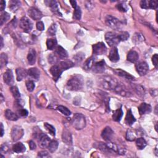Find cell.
Segmentation results:
<instances>
[{
  "instance_id": "1",
  "label": "cell",
  "mask_w": 158,
  "mask_h": 158,
  "mask_svg": "<svg viewBox=\"0 0 158 158\" xmlns=\"http://www.w3.org/2000/svg\"><path fill=\"white\" fill-rule=\"evenodd\" d=\"M98 81L100 86L108 90H114L119 83L118 80L109 75L101 76L98 78Z\"/></svg>"
},
{
  "instance_id": "2",
  "label": "cell",
  "mask_w": 158,
  "mask_h": 158,
  "mask_svg": "<svg viewBox=\"0 0 158 158\" xmlns=\"http://www.w3.org/2000/svg\"><path fill=\"white\" fill-rule=\"evenodd\" d=\"M84 85V79L82 76L76 74L73 75L68 81L67 88L70 91H78L82 88Z\"/></svg>"
},
{
  "instance_id": "3",
  "label": "cell",
  "mask_w": 158,
  "mask_h": 158,
  "mask_svg": "<svg viewBox=\"0 0 158 158\" xmlns=\"http://www.w3.org/2000/svg\"><path fill=\"white\" fill-rule=\"evenodd\" d=\"M71 123L75 129L81 130L84 129L86 126V119L85 116L79 113L75 114Z\"/></svg>"
},
{
  "instance_id": "4",
  "label": "cell",
  "mask_w": 158,
  "mask_h": 158,
  "mask_svg": "<svg viewBox=\"0 0 158 158\" xmlns=\"http://www.w3.org/2000/svg\"><path fill=\"white\" fill-rule=\"evenodd\" d=\"M105 40L110 47H116L120 42L121 39L120 37V34L116 33L115 32H109L106 33L105 35Z\"/></svg>"
},
{
  "instance_id": "5",
  "label": "cell",
  "mask_w": 158,
  "mask_h": 158,
  "mask_svg": "<svg viewBox=\"0 0 158 158\" xmlns=\"http://www.w3.org/2000/svg\"><path fill=\"white\" fill-rule=\"evenodd\" d=\"M106 23L108 26L116 30H120L123 26V24L120 22L119 19L111 16L108 15L106 17Z\"/></svg>"
},
{
  "instance_id": "6",
  "label": "cell",
  "mask_w": 158,
  "mask_h": 158,
  "mask_svg": "<svg viewBox=\"0 0 158 158\" xmlns=\"http://www.w3.org/2000/svg\"><path fill=\"white\" fill-rule=\"evenodd\" d=\"M114 91L118 95H119L122 96H124V97H130L132 95V93L130 90L123 84L120 83L119 81Z\"/></svg>"
},
{
  "instance_id": "7",
  "label": "cell",
  "mask_w": 158,
  "mask_h": 158,
  "mask_svg": "<svg viewBox=\"0 0 158 158\" xmlns=\"http://www.w3.org/2000/svg\"><path fill=\"white\" fill-rule=\"evenodd\" d=\"M19 26L24 32L28 33L32 30L33 28V24L29 18L24 17L20 20Z\"/></svg>"
},
{
  "instance_id": "8",
  "label": "cell",
  "mask_w": 158,
  "mask_h": 158,
  "mask_svg": "<svg viewBox=\"0 0 158 158\" xmlns=\"http://www.w3.org/2000/svg\"><path fill=\"white\" fill-rule=\"evenodd\" d=\"M24 130L22 127L16 125L14 126L11 130V138L14 141H16L20 139L24 135Z\"/></svg>"
},
{
  "instance_id": "9",
  "label": "cell",
  "mask_w": 158,
  "mask_h": 158,
  "mask_svg": "<svg viewBox=\"0 0 158 158\" xmlns=\"http://www.w3.org/2000/svg\"><path fill=\"white\" fill-rule=\"evenodd\" d=\"M93 52L95 55H103L107 52V48L103 42H100L93 45Z\"/></svg>"
},
{
  "instance_id": "10",
  "label": "cell",
  "mask_w": 158,
  "mask_h": 158,
  "mask_svg": "<svg viewBox=\"0 0 158 158\" xmlns=\"http://www.w3.org/2000/svg\"><path fill=\"white\" fill-rule=\"evenodd\" d=\"M135 68L137 72L139 73L140 76L145 75L149 70L148 65L146 62H144V61L137 63L135 65Z\"/></svg>"
},
{
  "instance_id": "11",
  "label": "cell",
  "mask_w": 158,
  "mask_h": 158,
  "mask_svg": "<svg viewBox=\"0 0 158 158\" xmlns=\"http://www.w3.org/2000/svg\"><path fill=\"white\" fill-rule=\"evenodd\" d=\"M50 72L52 74L53 77L55 81H57L61 77L63 72V69L61 68L59 64L54 65L50 69Z\"/></svg>"
},
{
  "instance_id": "12",
  "label": "cell",
  "mask_w": 158,
  "mask_h": 158,
  "mask_svg": "<svg viewBox=\"0 0 158 158\" xmlns=\"http://www.w3.org/2000/svg\"><path fill=\"white\" fill-rule=\"evenodd\" d=\"M49 136L44 134H40L39 135V138H38V143L39 145L41 148H48V146L51 142Z\"/></svg>"
},
{
  "instance_id": "13",
  "label": "cell",
  "mask_w": 158,
  "mask_h": 158,
  "mask_svg": "<svg viewBox=\"0 0 158 158\" xmlns=\"http://www.w3.org/2000/svg\"><path fill=\"white\" fill-rule=\"evenodd\" d=\"M29 16L35 20H40L43 17V14L40 10L35 8H30L28 11Z\"/></svg>"
},
{
  "instance_id": "14",
  "label": "cell",
  "mask_w": 158,
  "mask_h": 158,
  "mask_svg": "<svg viewBox=\"0 0 158 158\" xmlns=\"http://www.w3.org/2000/svg\"><path fill=\"white\" fill-rule=\"evenodd\" d=\"M4 81L8 85H13L14 84V76L12 70L11 69H8L3 75Z\"/></svg>"
},
{
  "instance_id": "15",
  "label": "cell",
  "mask_w": 158,
  "mask_h": 158,
  "mask_svg": "<svg viewBox=\"0 0 158 158\" xmlns=\"http://www.w3.org/2000/svg\"><path fill=\"white\" fill-rule=\"evenodd\" d=\"M114 135V132L109 127H106L103 130L101 134V136L105 141H110L113 139Z\"/></svg>"
},
{
  "instance_id": "16",
  "label": "cell",
  "mask_w": 158,
  "mask_h": 158,
  "mask_svg": "<svg viewBox=\"0 0 158 158\" xmlns=\"http://www.w3.org/2000/svg\"><path fill=\"white\" fill-rule=\"evenodd\" d=\"M114 72L120 77L124 78L127 80H130V81H132L135 80V77L134 76L131 75L130 74H129L128 72H125V71L120 69H114L113 70Z\"/></svg>"
},
{
  "instance_id": "17",
  "label": "cell",
  "mask_w": 158,
  "mask_h": 158,
  "mask_svg": "<svg viewBox=\"0 0 158 158\" xmlns=\"http://www.w3.org/2000/svg\"><path fill=\"white\" fill-rule=\"evenodd\" d=\"M106 69V63L104 60H102L100 62L95 63L92 68L93 71L95 73H103Z\"/></svg>"
},
{
  "instance_id": "18",
  "label": "cell",
  "mask_w": 158,
  "mask_h": 158,
  "mask_svg": "<svg viewBox=\"0 0 158 158\" xmlns=\"http://www.w3.org/2000/svg\"><path fill=\"white\" fill-rule=\"evenodd\" d=\"M62 139L66 145H71L72 144V135L68 129H64L62 134Z\"/></svg>"
},
{
  "instance_id": "19",
  "label": "cell",
  "mask_w": 158,
  "mask_h": 158,
  "mask_svg": "<svg viewBox=\"0 0 158 158\" xmlns=\"http://www.w3.org/2000/svg\"><path fill=\"white\" fill-rule=\"evenodd\" d=\"M109 59L111 62L116 63L119 61L120 57L118 52V49L116 47H113L110 51V53L109 54Z\"/></svg>"
},
{
  "instance_id": "20",
  "label": "cell",
  "mask_w": 158,
  "mask_h": 158,
  "mask_svg": "<svg viewBox=\"0 0 158 158\" xmlns=\"http://www.w3.org/2000/svg\"><path fill=\"white\" fill-rule=\"evenodd\" d=\"M152 111V108L150 104L145 103H141L139 107V111L140 115H144L150 113Z\"/></svg>"
},
{
  "instance_id": "21",
  "label": "cell",
  "mask_w": 158,
  "mask_h": 158,
  "mask_svg": "<svg viewBox=\"0 0 158 158\" xmlns=\"http://www.w3.org/2000/svg\"><path fill=\"white\" fill-rule=\"evenodd\" d=\"M45 3H47L48 6H49L52 9V11L55 14H57L58 16H62V14H61L59 12V9L58 8V4L57 3V2L56 1H46Z\"/></svg>"
},
{
  "instance_id": "22",
  "label": "cell",
  "mask_w": 158,
  "mask_h": 158,
  "mask_svg": "<svg viewBox=\"0 0 158 158\" xmlns=\"http://www.w3.org/2000/svg\"><path fill=\"white\" fill-rule=\"evenodd\" d=\"M95 61H96V58L94 56L88 58L85 61L84 64V69H85V70H90V69H92L93 65L95 64Z\"/></svg>"
},
{
  "instance_id": "23",
  "label": "cell",
  "mask_w": 158,
  "mask_h": 158,
  "mask_svg": "<svg viewBox=\"0 0 158 158\" xmlns=\"http://www.w3.org/2000/svg\"><path fill=\"white\" fill-rule=\"evenodd\" d=\"M37 54L36 52L33 49H30L29 52V54L27 56L28 63L30 65H33L36 62Z\"/></svg>"
},
{
  "instance_id": "24",
  "label": "cell",
  "mask_w": 158,
  "mask_h": 158,
  "mask_svg": "<svg viewBox=\"0 0 158 158\" xmlns=\"http://www.w3.org/2000/svg\"><path fill=\"white\" fill-rule=\"evenodd\" d=\"M125 121V123L130 126L133 125L135 122L136 119L135 118V117L134 116V115L132 114L131 109H129L128 111H127Z\"/></svg>"
},
{
  "instance_id": "25",
  "label": "cell",
  "mask_w": 158,
  "mask_h": 158,
  "mask_svg": "<svg viewBox=\"0 0 158 158\" xmlns=\"http://www.w3.org/2000/svg\"><path fill=\"white\" fill-rule=\"evenodd\" d=\"M27 74L28 75L30 76V77L35 80H38L40 75V72L39 70L36 68L29 69L27 71Z\"/></svg>"
},
{
  "instance_id": "26",
  "label": "cell",
  "mask_w": 158,
  "mask_h": 158,
  "mask_svg": "<svg viewBox=\"0 0 158 158\" xmlns=\"http://www.w3.org/2000/svg\"><path fill=\"white\" fill-rule=\"evenodd\" d=\"M16 75H17V81H22L27 77L28 75L27 71L24 69V68H17L16 69Z\"/></svg>"
},
{
  "instance_id": "27",
  "label": "cell",
  "mask_w": 158,
  "mask_h": 158,
  "mask_svg": "<svg viewBox=\"0 0 158 158\" xmlns=\"http://www.w3.org/2000/svg\"><path fill=\"white\" fill-rule=\"evenodd\" d=\"M56 49V53L59 57L61 59H65L68 56V54L67 51H66L64 48H63L61 46H57Z\"/></svg>"
},
{
  "instance_id": "28",
  "label": "cell",
  "mask_w": 158,
  "mask_h": 158,
  "mask_svg": "<svg viewBox=\"0 0 158 158\" xmlns=\"http://www.w3.org/2000/svg\"><path fill=\"white\" fill-rule=\"evenodd\" d=\"M139 59V55L135 51H130L127 54V60L130 61V63H135L136 61H138Z\"/></svg>"
},
{
  "instance_id": "29",
  "label": "cell",
  "mask_w": 158,
  "mask_h": 158,
  "mask_svg": "<svg viewBox=\"0 0 158 158\" xmlns=\"http://www.w3.org/2000/svg\"><path fill=\"white\" fill-rule=\"evenodd\" d=\"M5 117L6 118L9 120H12V121H16L19 119V116L15 114L11 110L7 109L6 111H5Z\"/></svg>"
},
{
  "instance_id": "30",
  "label": "cell",
  "mask_w": 158,
  "mask_h": 158,
  "mask_svg": "<svg viewBox=\"0 0 158 158\" xmlns=\"http://www.w3.org/2000/svg\"><path fill=\"white\" fill-rule=\"evenodd\" d=\"M13 150L16 153H20V152H24L26 149L22 143H17L13 146Z\"/></svg>"
},
{
  "instance_id": "31",
  "label": "cell",
  "mask_w": 158,
  "mask_h": 158,
  "mask_svg": "<svg viewBox=\"0 0 158 158\" xmlns=\"http://www.w3.org/2000/svg\"><path fill=\"white\" fill-rule=\"evenodd\" d=\"M146 145L147 143L146 140L143 138H142V137H140V138L136 140V146L139 150H143Z\"/></svg>"
},
{
  "instance_id": "32",
  "label": "cell",
  "mask_w": 158,
  "mask_h": 158,
  "mask_svg": "<svg viewBox=\"0 0 158 158\" xmlns=\"http://www.w3.org/2000/svg\"><path fill=\"white\" fill-rule=\"evenodd\" d=\"M20 2L19 1H16V0H11L9 1V9L11 10L12 11L15 12L19 8L20 6Z\"/></svg>"
},
{
  "instance_id": "33",
  "label": "cell",
  "mask_w": 158,
  "mask_h": 158,
  "mask_svg": "<svg viewBox=\"0 0 158 158\" xmlns=\"http://www.w3.org/2000/svg\"><path fill=\"white\" fill-rule=\"evenodd\" d=\"M133 88L135 91V92L137 93V95H139L140 96H144L145 95V90L143 87V86L140 85H134Z\"/></svg>"
},
{
  "instance_id": "34",
  "label": "cell",
  "mask_w": 158,
  "mask_h": 158,
  "mask_svg": "<svg viewBox=\"0 0 158 158\" xmlns=\"http://www.w3.org/2000/svg\"><path fill=\"white\" fill-rule=\"evenodd\" d=\"M122 116H123V111H122V109L121 108L118 109L114 111L113 114V119L114 121L119 122L121 120Z\"/></svg>"
},
{
  "instance_id": "35",
  "label": "cell",
  "mask_w": 158,
  "mask_h": 158,
  "mask_svg": "<svg viewBox=\"0 0 158 158\" xmlns=\"http://www.w3.org/2000/svg\"><path fill=\"white\" fill-rule=\"evenodd\" d=\"M59 64L60 65L61 68L63 69V70H68L69 68H72L74 65V63L71 61H62V62H61Z\"/></svg>"
},
{
  "instance_id": "36",
  "label": "cell",
  "mask_w": 158,
  "mask_h": 158,
  "mask_svg": "<svg viewBox=\"0 0 158 158\" xmlns=\"http://www.w3.org/2000/svg\"><path fill=\"white\" fill-rule=\"evenodd\" d=\"M57 45V41L56 39L49 38L47 41V47L49 50H53L56 48Z\"/></svg>"
},
{
  "instance_id": "37",
  "label": "cell",
  "mask_w": 158,
  "mask_h": 158,
  "mask_svg": "<svg viewBox=\"0 0 158 158\" xmlns=\"http://www.w3.org/2000/svg\"><path fill=\"white\" fill-rule=\"evenodd\" d=\"M58 142L56 140H52L48 146L49 151L51 152H54L57 150L58 148Z\"/></svg>"
},
{
  "instance_id": "38",
  "label": "cell",
  "mask_w": 158,
  "mask_h": 158,
  "mask_svg": "<svg viewBox=\"0 0 158 158\" xmlns=\"http://www.w3.org/2000/svg\"><path fill=\"white\" fill-rule=\"evenodd\" d=\"M10 91H11V93L13 94L14 97L16 98V100L17 99H20V93L19 91V89L17 88V87L15 86H11V88H10Z\"/></svg>"
},
{
  "instance_id": "39",
  "label": "cell",
  "mask_w": 158,
  "mask_h": 158,
  "mask_svg": "<svg viewBox=\"0 0 158 158\" xmlns=\"http://www.w3.org/2000/svg\"><path fill=\"white\" fill-rule=\"evenodd\" d=\"M144 41V37H143V35L140 33H136L134 35L133 37V42L137 44V43H140Z\"/></svg>"
},
{
  "instance_id": "40",
  "label": "cell",
  "mask_w": 158,
  "mask_h": 158,
  "mask_svg": "<svg viewBox=\"0 0 158 158\" xmlns=\"http://www.w3.org/2000/svg\"><path fill=\"white\" fill-rule=\"evenodd\" d=\"M136 136V134L134 131L130 130L127 131L126 134V139L128 141H132L135 140Z\"/></svg>"
},
{
  "instance_id": "41",
  "label": "cell",
  "mask_w": 158,
  "mask_h": 158,
  "mask_svg": "<svg viewBox=\"0 0 158 158\" xmlns=\"http://www.w3.org/2000/svg\"><path fill=\"white\" fill-rule=\"evenodd\" d=\"M57 109L59 112H61V113L63 114L65 116H70L71 114L70 111L68 108H66V107H65L64 106H58Z\"/></svg>"
},
{
  "instance_id": "42",
  "label": "cell",
  "mask_w": 158,
  "mask_h": 158,
  "mask_svg": "<svg viewBox=\"0 0 158 158\" xmlns=\"http://www.w3.org/2000/svg\"><path fill=\"white\" fill-rule=\"evenodd\" d=\"M8 61V56L5 53H2L0 57V64H1V68L2 69L4 66H6Z\"/></svg>"
},
{
  "instance_id": "43",
  "label": "cell",
  "mask_w": 158,
  "mask_h": 158,
  "mask_svg": "<svg viewBox=\"0 0 158 158\" xmlns=\"http://www.w3.org/2000/svg\"><path fill=\"white\" fill-rule=\"evenodd\" d=\"M10 17L11 16H10L9 14L6 12H4L3 13L1 14V19H0V20H1V23H0L1 26H2L5 22H6L8 21V20L10 19Z\"/></svg>"
},
{
  "instance_id": "44",
  "label": "cell",
  "mask_w": 158,
  "mask_h": 158,
  "mask_svg": "<svg viewBox=\"0 0 158 158\" xmlns=\"http://www.w3.org/2000/svg\"><path fill=\"white\" fill-rule=\"evenodd\" d=\"M44 126L46 128V129H47L49 132V134L51 135H53V136H55V135H56V129L53 125H50L48 123H45Z\"/></svg>"
},
{
  "instance_id": "45",
  "label": "cell",
  "mask_w": 158,
  "mask_h": 158,
  "mask_svg": "<svg viewBox=\"0 0 158 158\" xmlns=\"http://www.w3.org/2000/svg\"><path fill=\"white\" fill-rule=\"evenodd\" d=\"M74 18L76 20H80L81 16V11L80 8L78 6H76L74 8Z\"/></svg>"
},
{
  "instance_id": "46",
  "label": "cell",
  "mask_w": 158,
  "mask_h": 158,
  "mask_svg": "<svg viewBox=\"0 0 158 158\" xmlns=\"http://www.w3.org/2000/svg\"><path fill=\"white\" fill-rule=\"evenodd\" d=\"M56 30H57L56 25L55 24H53L51 25L50 27L48 29L47 33L48 35H50V36H53V35H55L56 32Z\"/></svg>"
},
{
  "instance_id": "47",
  "label": "cell",
  "mask_w": 158,
  "mask_h": 158,
  "mask_svg": "<svg viewBox=\"0 0 158 158\" xmlns=\"http://www.w3.org/2000/svg\"><path fill=\"white\" fill-rule=\"evenodd\" d=\"M116 7H117V8H118L119 11H120L121 12L125 13V12H127V10H128V8H127V4L124 2L118 4H117Z\"/></svg>"
},
{
  "instance_id": "48",
  "label": "cell",
  "mask_w": 158,
  "mask_h": 158,
  "mask_svg": "<svg viewBox=\"0 0 158 158\" xmlns=\"http://www.w3.org/2000/svg\"><path fill=\"white\" fill-rule=\"evenodd\" d=\"M58 59L55 54H51L48 56V62L51 64L56 65V64L58 63Z\"/></svg>"
},
{
  "instance_id": "49",
  "label": "cell",
  "mask_w": 158,
  "mask_h": 158,
  "mask_svg": "<svg viewBox=\"0 0 158 158\" xmlns=\"http://www.w3.org/2000/svg\"><path fill=\"white\" fill-rule=\"evenodd\" d=\"M74 58L76 63H80L85 58V54L83 53H79L77 54H76V55Z\"/></svg>"
},
{
  "instance_id": "50",
  "label": "cell",
  "mask_w": 158,
  "mask_h": 158,
  "mask_svg": "<svg viewBox=\"0 0 158 158\" xmlns=\"http://www.w3.org/2000/svg\"><path fill=\"white\" fill-rule=\"evenodd\" d=\"M26 86L27 88L29 91L30 92H32V91H33L35 87V85L33 82V81L32 80H27L26 81Z\"/></svg>"
},
{
  "instance_id": "51",
  "label": "cell",
  "mask_w": 158,
  "mask_h": 158,
  "mask_svg": "<svg viewBox=\"0 0 158 158\" xmlns=\"http://www.w3.org/2000/svg\"><path fill=\"white\" fill-rule=\"evenodd\" d=\"M140 7L142 9H150L149 7V1H147V0H142L140 2Z\"/></svg>"
},
{
  "instance_id": "52",
  "label": "cell",
  "mask_w": 158,
  "mask_h": 158,
  "mask_svg": "<svg viewBox=\"0 0 158 158\" xmlns=\"http://www.w3.org/2000/svg\"><path fill=\"white\" fill-rule=\"evenodd\" d=\"M149 7L150 9H156L158 7V2L157 1H153V0L149 1Z\"/></svg>"
},
{
  "instance_id": "53",
  "label": "cell",
  "mask_w": 158,
  "mask_h": 158,
  "mask_svg": "<svg viewBox=\"0 0 158 158\" xmlns=\"http://www.w3.org/2000/svg\"><path fill=\"white\" fill-rule=\"evenodd\" d=\"M120 37L121 41H126L130 37L129 33L127 32H124L120 33Z\"/></svg>"
},
{
  "instance_id": "54",
  "label": "cell",
  "mask_w": 158,
  "mask_h": 158,
  "mask_svg": "<svg viewBox=\"0 0 158 158\" xmlns=\"http://www.w3.org/2000/svg\"><path fill=\"white\" fill-rule=\"evenodd\" d=\"M18 114L20 116H21V117H27L29 113L26 109H19V110L18 111Z\"/></svg>"
},
{
  "instance_id": "55",
  "label": "cell",
  "mask_w": 158,
  "mask_h": 158,
  "mask_svg": "<svg viewBox=\"0 0 158 158\" xmlns=\"http://www.w3.org/2000/svg\"><path fill=\"white\" fill-rule=\"evenodd\" d=\"M37 28L40 31H43L45 30V25L43 22L39 21L37 23Z\"/></svg>"
},
{
  "instance_id": "56",
  "label": "cell",
  "mask_w": 158,
  "mask_h": 158,
  "mask_svg": "<svg viewBox=\"0 0 158 158\" xmlns=\"http://www.w3.org/2000/svg\"><path fill=\"white\" fill-rule=\"evenodd\" d=\"M38 156L40 157H49V155L47 151H40L38 152Z\"/></svg>"
},
{
  "instance_id": "57",
  "label": "cell",
  "mask_w": 158,
  "mask_h": 158,
  "mask_svg": "<svg viewBox=\"0 0 158 158\" xmlns=\"http://www.w3.org/2000/svg\"><path fill=\"white\" fill-rule=\"evenodd\" d=\"M9 151V147L6 144H4L1 146V153H6Z\"/></svg>"
},
{
  "instance_id": "58",
  "label": "cell",
  "mask_w": 158,
  "mask_h": 158,
  "mask_svg": "<svg viewBox=\"0 0 158 158\" xmlns=\"http://www.w3.org/2000/svg\"><path fill=\"white\" fill-rule=\"evenodd\" d=\"M157 59H158V58H157V54H155L152 58V63H153V64L155 66L156 68H157Z\"/></svg>"
},
{
  "instance_id": "59",
  "label": "cell",
  "mask_w": 158,
  "mask_h": 158,
  "mask_svg": "<svg viewBox=\"0 0 158 158\" xmlns=\"http://www.w3.org/2000/svg\"><path fill=\"white\" fill-rule=\"evenodd\" d=\"M29 147L31 150H33L36 148V145L33 141H30L29 142Z\"/></svg>"
},
{
  "instance_id": "60",
  "label": "cell",
  "mask_w": 158,
  "mask_h": 158,
  "mask_svg": "<svg viewBox=\"0 0 158 158\" xmlns=\"http://www.w3.org/2000/svg\"><path fill=\"white\" fill-rule=\"evenodd\" d=\"M5 7H6V2L3 1V0H1V4H0V9H1V11H3L5 9Z\"/></svg>"
},
{
  "instance_id": "61",
  "label": "cell",
  "mask_w": 158,
  "mask_h": 158,
  "mask_svg": "<svg viewBox=\"0 0 158 158\" xmlns=\"http://www.w3.org/2000/svg\"><path fill=\"white\" fill-rule=\"evenodd\" d=\"M70 3L71 4V5H72V6L75 8L76 6H77V2H76L75 1H70Z\"/></svg>"
},
{
  "instance_id": "62",
  "label": "cell",
  "mask_w": 158,
  "mask_h": 158,
  "mask_svg": "<svg viewBox=\"0 0 158 158\" xmlns=\"http://www.w3.org/2000/svg\"><path fill=\"white\" fill-rule=\"evenodd\" d=\"M1 136H3L4 134V128H3V125L2 123H1Z\"/></svg>"
},
{
  "instance_id": "63",
  "label": "cell",
  "mask_w": 158,
  "mask_h": 158,
  "mask_svg": "<svg viewBox=\"0 0 158 158\" xmlns=\"http://www.w3.org/2000/svg\"><path fill=\"white\" fill-rule=\"evenodd\" d=\"M3 47V39L2 37H1V48H2Z\"/></svg>"
},
{
  "instance_id": "64",
  "label": "cell",
  "mask_w": 158,
  "mask_h": 158,
  "mask_svg": "<svg viewBox=\"0 0 158 158\" xmlns=\"http://www.w3.org/2000/svg\"><path fill=\"white\" fill-rule=\"evenodd\" d=\"M1 102H2L3 100V95H2V94L1 95Z\"/></svg>"
}]
</instances>
